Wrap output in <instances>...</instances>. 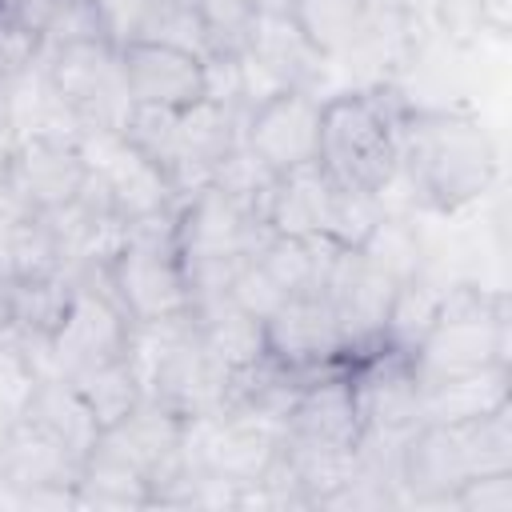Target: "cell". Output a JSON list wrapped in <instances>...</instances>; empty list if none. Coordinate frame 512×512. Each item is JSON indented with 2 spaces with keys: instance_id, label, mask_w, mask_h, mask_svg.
<instances>
[{
  "instance_id": "11",
  "label": "cell",
  "mask_w": 512,
  "mask_h": 512,
  "mask_svg": "<svg viewBox=\"0 0 512 512\" xmlns=\"http://www.w3.org/2000/svg\"><path fill=\"white\" fill-rule=\"evenodd\" d=\"M264 356L292 376H316L328 368H344L352 360V340L320 288H304L284 296L264 320Z\"/></svg>"
},
{
  "instance_id": "4",
  "label": "cell",
  "mask_w": 512,
  "mask_h": 512,
  "mask_svg": "<svg viewBox=\"0 0 512 512\" xmlns=\"http://www.w3.org/2000/svg\"><path fill=\"white\" fill-rule=\"evenodd\" d=\"M512 468V404L468 420H420L396 448V488L412 504H440L484 472Z\"/></svg>"
},
{
  "instance_id": "8",
  "label": "cell",
  "mask_w": 512,
  "mask_h": 512,
  "mask_svg": "<svg viewBox=\"0 0 512 512\" xmlns=\"http://www.w3.org/2000/svg\"><path fill=\"white\" fill-rule=\"evenodd\" d=\"M52 100L80 132H120L132 100L120 68V48L108 40H80L60 48H40L36 60Z\"/></svg>"
},
{
  "instance_id": "9",
  "label": "cell",
  "mask_w": 512,
  "mask_h": 512,
  "mask_svg": "<svg viewBox=\"0 0 512 512\" xmlns=\"http://www.w3.org/2000/svg\"><path fill=\"white\" fill-rule=\"evenodd\" d=\"M384 216L380 196L348 192L324 176L320 164H304L296 172L272 176L264 220L272 232L288 236H332L344 244H364V236Z\"/></svg>"
},
{
  "instance_id": "26",
  "label": "cell",
  "mask_w": 512,
  "mask_h": 512,
  "mask_svg": "<svg viewBox=\"0 0 512 512\" xmlns=\"http://www.w3.org/2000/svg\"><path fill=\"white\" fill-rule=\"evenodd\" d=\"M412 4L416 0H368L372 16H404V12H412Z\"/></svg>"
},
{
  "instance_id": "17",
  "label": "cell",
  "mask_w": 512,
  "mask_h": 512,
  "mask_svg": "<svg viewBox=\"0 0 512 512\" xmlns=\"http://www.w3.org/2000/svg\"><path fill=\"white\" fill-rule=\"evenodd\" d=\"M284 16L320 60H332L364 36L372 8L368 0H284Z\"/></svg>"
},
{
  "instance_id": "20",
  "label": "cell",
  "mask_w": 512,
  "mask_h": 512,
  "mask_svg": "<svg viewBox=\"0 0 512 512\" xmlns=\"http://www.w3.org/2000/svg\"><path fill=\"white\" fill-rule=\"evenodd\" d=\"M40 384V364L16 340H0V448L12 436L16 420L24 416L32 392Z\"/></svg>"
},
{
  "instance_id": "16",
  "label": "cell",
  "mask_w": 512,
  "mask_h": 512,
  "mask_svg": "<svg viewBox=\"0 0 512 512\" xmlns=\"http://www.w3.org/2000/svg\"><path fill=\"white\" fill-rule=\"evenodd\" d=\"M512 404V368L492 364L420 384V420H468Z\"/></svg>"
},
{
  "instance_id": "2",
  "label": "cell",
  "mask_w": 512,
  "mask_h": 512,
  "mask_svg": "<svg viewBox=\"0 0 512 512\" xmlns=\"http://www.w3.org/2000/svg\"><path fill=\"white\" fill-rule=\"evenodd\" d=\"M400 176L424 212L452 216L496 180V144L476 112L412 108L400 128Z\"/></svg>"
},
{
  "instance_id": "27",
  "label": "cell",
  "mask_w": 512,
  "mask_h": 512,
  "mask_svg": "<svg viewBox=\"0 0 512 512\" xmlns=\"http://www.w3.org/2000/svg\"><path fill=\"white\" fill-rule=\"evenodd\" d=\"M0 340H12V304H8V280L0 276Z\"/></svg>"
},
{
  "instance_id": "21",
  "label": "cell",
  "mask_w": 512,
  "mask_h": 512,
  "mask_svg": "<svg viewBox=\"0 0 512 512\" xmlns=\"http://www.w3.org/2000/svg\"><path fill=\"white\" fill-rule=\"evenodd\" d=\"M448 508H460V512H512V468L484 472V476L468 480L448 500Z\"/></svg>"
},
{
  "instance_id": "18",
  "label": "cell",
  "mask_w": 512,
  "mask_h": 512,
  "mask_svg": "<svg viewBox=\"0 0 512 512\" xmlns=\"http://www.w3.org/2000/svg\"><path fill=\"white\" fill-rule=\"evenodd\" d=\"M64 380L76 388V396L84 400V408L96 416L100 428L124 420L144 400V380H140V372H136V364L128 356L96 364V368H84V372L64 376Z\"/></svg>"
},
{
  "instance_id": "23",
  "label": "cell",
  "mask_w": 512,
  "mask_h": 512,
  "mask_svg": "<svg viewBox=\"0 0 512 512\" xmlns=\"http://www.w3.org/2000/svg\"><path fill=\"white\" fill-rule=\"evenodd\" d=\"M64 4H68V0H0V16L44 40L48 24L56 20V12H60Z\"/></svg>"
},
{
  "instance_id": "24",
  "label": "cell",
  "mask_w": 512,
  "mask_h": 512,
  "mask_svg": "<svg viewBox=\"0 0 512 512\" xmlns=\"http://www.w3.org/2000/svg\"><path fill=\"white\" fill-rule=\"evenodd\" d=\"M476 20L492 32V36H508L512 32V0H472Z\"/></svg>"
},
{
  "instance_id": "13",
  "label": "cell",
  "mask_w": 512,
  "mask_h": 512,
  "mask_svg": "<svg viewBox=\"0 0 512 512\" xmlns=\"http://www.w3.org/2000/svg\"><path fill=\"white\" fill-rule=\"evenodd\" d=\"M4 176L28 212L56 216L80 200L88 156L76 132H20L4 160Z\"/></svg>"
},
{
  "instance_id": "15",
  "label": "cell",
  "mask_w": 512,
  "mask_h": 512,
  "mask_svg": "<svg viewBox=\"0 0 512 512\" xmlns=\"http://www.w3.org/2000/svg\"><path fill=\"white\" fill-rule=\"evenodd\" d=\"M120 68L132 108L184 112L208 100V60L164 40H136L120 48Z\"/></svg>"
},
{
  "instance_id": "14",
  "label": "cell",
  "mask_w": 512,
  "mask_h": 512,
  "mask_svg": "<svg viewBox=\"0 0 512 512\" xmlns=\"http://www.w3.org/2000/svg\"><path fill=\"white\" fill-rule=\"evenodd\" d=\"M320 96L312 88H276L260 96L240 124V144L272 176L316 164L320 148Z\"/></svg>"
},
{
  "instance_id": "22",
  "label": "cell",
  "mask_w": 512,
  "mask_h": 512,
  "mask_svg": "<svg viewBox=\"0 0 512 512\" xmlns=\"http://www.w3.org/2000/svg\"><path fill=\"white\" fill-rule=\"evenodd\" d=\"M36 60H40V36L0 16V88H12L20 76H28Z\"/></svg>"
},
{
  "instance_id": "10",
  "label": "cell",
  "mask_w": 512,
  "mask_h": 512,
  "mask_svg": "<svg viewBox=\"0 0 512 512\" xmlns=\"http://www.w3.org/2000/svg\"><path fill=\"white\" fill-rule=\"evenodd\" d=\"M128 336H132V320L108 292L100 268L80 272L72 300L64 308V320L56 324L48 344L36 352L40 376H76L84 368L120 360L128 356Z\"/></svg>"
},
{
  "instance_id": "3",
  "label": "cell",
  "mask_w": 512,
  "mask_h": 512,
  "mask_svg": "<svg viewBox=\"0 0 512 512\" xmlns=\"http://www.w3.org/2000/svg\"><path fill=\"white\" fill-rule=\"evenodd\" d=\"M268 232L272 228L264 220V204L220 180H208L180 196L172 212V240L192 304L232 292L236 276L256 256Z\"/></svg>"
},
{
  "instance_id": "7",
  "label": "cell",
  "mask_w": 512,
  "mask_h": 512,
  "mask_svg": "<svg viewBox=\"0 0 512 512\" xmlns=\"http://www.w3.org/2000/svg\"><path fill=\"white\" fill-rule=\"evenodd\" d=\"M172 212L128 224L112 256L100 264L108 292L132 324H156L192 312L188 280L172 240Z\"/></svg>"
},
{
  "instance_id": "19",
  "label": "cell",
  "mask_w": 512,
  "mask_h": 512,
  "mask_svg": "<svg viewBox=\"0 0 512 512\" xmlns=\"http://www.w3.org/2000/svg\"><path fill=\"white\" fill-rule=\"evenodd\" d=\"M444 292H448V284H440V276L428 264H420L412 276H404L396 296H392L388 320H384V344H392L400 352H412L416 340L424 336V328L432 324Z\"/></svg>"
},
{
  "instance_id": "25",
  "label": "cell",
  "mask_w": 512,
  "mask_h": 512,
  "mask_svg": "<svg viewBox=\"0 0 512 512\" xmlns=\"http://www.w3.org/2000/svg\"><path fill=\"white\" fill-rule=\"evenodd\" d=\"M16 144V116H12V88H0V164Z\"/></svg>"
},
{
  "instance_id": "5",
  "label": "cell",
  "mask_w": 512,
  "mask_h": 512,
  "mask_svg": "<svg viewBox=\"0 0 512 512\" xmlns=\"http://www.w3.org/2000/svg\"><path fill=\"white\" fill-rule=\"evenodd\" d=\"M408 104L384 88H348L320 104V148L316 164L328 180L348 192L384 196L400 176V128Z\"/></svg>"
},
{
  "instance_id": "1",
  "label": "cell",
  "mask_w": 512,
  "mask_h": 512,
  "mask_svg": "<svg viewBox=\"0 0 512 512\" xmlns=\"http://www.w3.org/2000/svg\"><path fill=\"white\" fill-rule=\"evenodd\" d=\"M100 440L96 416L64 376H40L24 416L0 448V476L20 492V508L72 504L88 452Z\"/></svg>"
},
{
  "instance_id": "12",
  "label": "cell",
  "mask_w": 512,
  "mask_h": 512,
  "mask_svg": "<svg viewBox=\"0 0 512 512\" xmlns=\"http://www.w3.org/2000/svg\"><path fill=\"white\" fill-rule=\"evenodd\" d=\"M344 372H348V384L356 396L364 444H384V440L400 444L420 424V376H416L408 352H400L392 344H376V348L352 356L344 364Z\"/></svg>"
},
{
  "instance_id": "6",
  "label": "cell",
  "mask_w": 512,
  "mask_h": 512,
  "mask_svg": "<svg viewBox=\"0 0 512 512\" xmlns=\"http://www.w3.org/2000/svg\"><path fill=\"white\" fill-rule=\"evenodd\" d=\"M420 384L508 364L512 360V312L508 296L480 284H448L432 324L408 352ZM512 368V364H508Z\"/></svg>"
}]
</instances>
